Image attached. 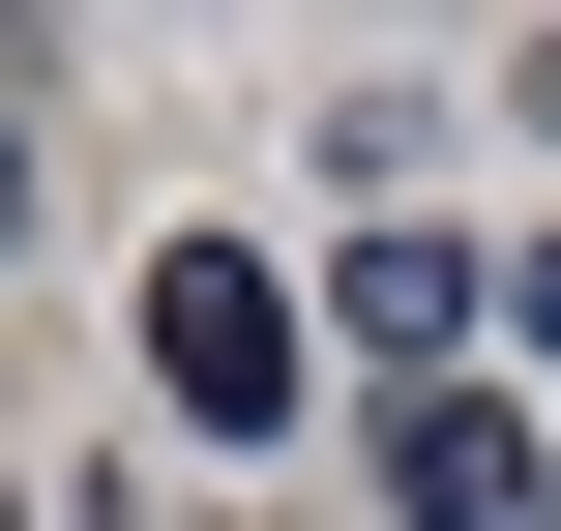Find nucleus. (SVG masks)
I'll return each instance as SVG.
<instances>
[{"instance_id": "20e7f679", "label": "nucleus", "mask_w": 561, "mask_h": 531, "mask_svg": "<svg viewBox=\"0 0 561 531\" xmlns=\"http://www.w3.org/2000/svg\"><path fill=\"white\" fill-rule=\"evenodd\" d=\"M59 531H178V473H89V503H59Z\"/></svg>"}, {"instance_id": "423d86ee", "label": "nucleus", "mask_w": 561, "mask_h": 531, "mask_svg": "<svg viewBox=\"0 0 561 531\" xmlns=\"http://www.w3.org/2000/svg\"><path fill=\"white\" fill-rule=\"evenodd\" d=\"M503 325H533V355H561V236H533V266H503Z\"/></svg>"}, {"instance_id": "f03ea898", "label": "nucleus", "mask_w": 561, "mask_h": 531, "mask_svg": "<svg viewBox=\"0 0 561 531\" xmlns=\"http://www.w3.org/2000/svg\"><path fill=\"white\" fill-rule=\"evenodd\" d=\"M385 503L414 531H561V443L503 414V384H385Z\"/></svg>"}, {"instance_id": "f257e3e1", "label": "nucleus", "mask_w": 561, "mask_h": 531, "mask_svg": "<svg viewBox=\"0 0 561 531\" xmlns=\"http://www.w3.org/2000/svg\"><path fill=\"white\" fill-rule=\"evenodd\" d=\"M148 414H178V443H296V414H325L266 236H178V266H148Z\"/></svg>"}, {"instance_id": "7ed1b4c3", "label": "nucleus", "mask_w": 561, "mask_h": 531, "mask_svg": "<svg viewBox=\"0 0 561 531\" xmlns=\"http://www.w3.org/2000/svg\"><path fill=\"white\" fill-rule=\"evenodd\" d=\"M325 325H355V355H473V325H503V266H473L444 207H355V266H325Z\"/></svg>"}, {"instance_id": "0eeeda50", "label": "nucleus", "mask_w": 561, "mask_h": 531, "mask_svg": "<svg viewBox=\"0 0 561 531\" xmlns=\"http://www.w3.org/2000/svg\"><path fill=\"white\" fill-rule=\"evenodd\" d=\"M503 118H561V30H533V59H503Z\"/></svg>"}, {"instance_id": "39448f33", "label": "nucleus", "mask_w": 561, "mask_h": 531, "mask_svg": "<svg viewBox=\"0 0 561 531\" xmlns=\"http://www.w3.org/2000/svg\"><path fill=\"white\" fill-rule=\"evenodd\" d=\"M0 236H30V59H0Z\"/></svg>"}]
</instances>
